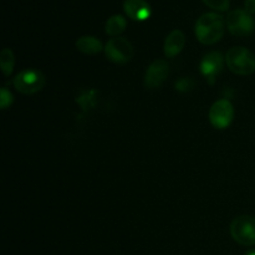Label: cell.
<instances>
[{"label":"cell","mask_w":255,"mask_h":255,"mask_svg":"<svg viewBox=\"0 0 255 255\" xmlns=\"http://www.w3.org/2000/svg\"><path fill=\"white\" fill-rule=\"evenodd\" d=\"M95 94H96V91H94V90H91V91H84L81 94V96L77 99V102L84 107V110H87L89 106H94Z\"/></svg>","instance_id":"15"},{"label":"cell","mask_w":255,"mask_h":255,"mask_svg":"<svg viewBox=\"0 0 255 255\" xmlns=\"http://www.w3.org/2000/svg\"><path fill=\"white\" fill-rule=\"evenodd\" d=\"M169 74V66L164 60H156L147 69L144 75V86L147 89H157L166 81Z\"/></svg>","instance_id":"8"},{"label":"cell","mask_w":255,"mask_h":255,"mask_svg":"<svg viewBox=\"0 0 255 255\" xmlns=\"http://www.w3.org/2000/svg\"><path fill=\"white\" fill-rule=\"evenodd\" d=\"M76 47L81 52L87 55L99 54L102 50V44L94 36H82L76 41Z\"/></svg>","instance_id":"12"},{"label":"cell","mask_w":255,"mask_h":255,"mask_svg":"<svg viewBox=\"0 0 255 255\" xmlns=\"http://www.w3.org/2000/svg\"><path fill=\"white\" fill-rule=\"evenodd\" d=\"M223 55L218 51L207 54L201 62V72L211 85L214 84L216 76L223 69Z\"/></svg>","instance_id":"9"},{"label":"cell","mask_w":255,"mask_h":255,"mask_svg":"<svg viewBox=\"0 0 255 255\" xmlns=\"http://www.w3.org/2000/svg\"><path fill=\"white\" fill-rule=\"evenodd\" d=\"M127 26V21L122 15H114L106 22V34L111 36H117L125 31Z\"/></svg>","instance_id":"13"},{"label":"cell","mask_w":255,"mask_h":255,"mask_svg":"<svg viewBox=\"0 0 255 255\" xmlns=\"http://www.w3.org/2000/svg\"><path fill=\"white\" fill-rule=\"evenodd\" d=\"M244 10L248 14H255V0H246L244 2Z\"/></svg>","instance_id":"19"},{"label":"cell","mask_w":255,"mask_h":255,"mask_svg":"<svg viewBox=\"0 0 255 255\" xmlns=\"http://www.w3.org/2000/svg\"><path fill=\"white\" fill-rule=\"evenodd\" d=\"M124 10L127 16L134 21H144L152 14L151 6L146 0H125Z\"/></svg>","instance_id":"10"},{"label":"cell","mask_w":255,"mask_h":255,"mask_svg":"<svg viewBox=\"0 0 255 255\" xmlns=\"http://www.w3.org/2000/svg\"><path fill=\"white\" fill-rule=\"evenodd\" d=\"M1 99H0V105H1V109L5 110L11 105L12 102V95L10 94V91H7L5 87L1 89V94H0Z\"/></svg>","instance_id":"17"},{"label":"cell","mask_w":255,"mask_h":255,"mask_svg":"<svg viewBox=\"0 0 255 255\" xmlns=\"http://www.w3.org/2000/svg\"><path fill=\"white\" fill-rule=\"evenodd\" d=\"M224 34V19L216 12L203 14L196 22V36L204 45H213Z\"/></svg>","instance_id":"1"},{"label":"cell","mask_w":255,"mask_h":255,"mask_svg":"<svg viewBox=\"0 0 255 255\" xmlns=\"http://www.w3.org/2000/svg\"><path fill=\"white\" fill-rule=\"evenodd\" d=\"M45 76L37 70L29 69L17 74L14 79V86L19 92L25 95L36 94L44 87Z\"/></svg>","instance_id":"4"},{"label":"cell","mask_w":255,"mask_h":255,"mask_svg":"<svg viewBox=\"0 0 255 255\" xmlns=\"http://www.w3.org/2000/svg\"><path fill=\"white\" fill-rule=\"evenodd\" d=\"M186 36L181 30H173L164 41V54L167 57H174L183 50Z\"/></svg>","instance_id":"11"},{"label":"cell","mask_w":255,"mask_h":255,"mask_svg":"<svg viewBox=\"0 0 255 255\" xmlns=\"http://www.w3.org/2000/svg\"><path fill=\"white\" fill-rule=\"evenodd\" d=\"M227 26L234 36H248L254 31V20L251 14L243 9L231 11L227 17Z\"/></svg>","instance_id":"6"},{"label":"cell","mask_w":255,"mask_h":255,"mask_svg":"<svg viewBox=\"0 0 255 255\" xmlns=\"http://www.w3.org/2000/svg\"><path fill=\"white\" fill-rule=\"evenodd\" d=\"M207 6L217 10V11H227L229 9V0H203Z\"/></svg>","instance_id":"16"},{"label":"cell","mask_w":255,"mask_h":255,"mask_svg":"<svg viewBox=\"0 0 255 255\" xmlns=\"http://www.w3.org/2000/svg\"><path fill=\"white\" fill-rule=\"evenodd\" d=\"M246 255H255V249H254V251H251V252H248V253H247Z\"/></svg>","instance_id":"20"},{"label":"cell","mask_w":255,"mask_h":255,"mask_svg":"<svg viewBox=\"0 0 255 255\" xmlns=\"http://www.w3.org/2000/svg\"><path fill=\"white\" fill-rule=\"evenodd\" d=\"M15 57L14 54L10 49H4L0 54V65H1V70L4 72L5 76H9L11 74L12 69H14Z\"/></svg>","instance_id":"14"},{"label":"cell","mask_w":255,"mask_h":255,"mask_svg":"<svg viewBox=\"0 0 255 255\" xmlns=\"http://www.w3.org/2000/svg\"><path fill=\"white\" fill-rule=\"evenodd\" d=\"M233 105L228 100H218L209 110V121L218 129L227 128L233 121Z\"/></svg>","instance_id":"7"},{"label":"cell","mask_w":255,"mask_h":255,"mask_svg":"<svg viewBox=\"0 0 255 255\" xmlns=\"http://www.w3.org/2000/svg\"><path fill=\"white\" fill-rule=\"evenodd\" d=\"M105 54L115 64H126L133 57V46L125 37H114L107 41Z\"/></svg>","instance_id":"5"},{"label":"cell","mask_w":255,"mask_h":255,"mask_svg":"<svg viewBox=\"0 0 255 255\" xmlns=\"http://www.w3.org/2000/svg\"><path fill=\"white\" fill-rule=\"evenodd\" d=\"M176 87L178 91H187L188 89H191V81L188 79H182L181 81L177 82Z\"/></svg>","instance_id":"18"},{"label":"cell","mask_w":255,"mask_h":255,"mask_svg":"<svg viewBox=\"0 0 255 255\" xmlns=\"http://www.w3.org/2000/svg\"><path fill=\"white\" fill-rule=\"evenodd\" d=\"M229 70L237 75H251L255 71V56L253 52L242 46L233 47L226 55Z\"/></svg>","instance_id":"2"},{"label":"cell","mask_w":255,"mask_h":255,"mask_svg":"<svg viewBox=\"0 0 255 255\" xmlns=\"http://www.w3.org/2000/svg\"><path fill=\"white\" fill-rule=\"evenodd\" d=\"M231 234L241 246H255V218L249 216L234 218L231 224Z\"/></svg>","instance_id":"3"}]
</instances>
